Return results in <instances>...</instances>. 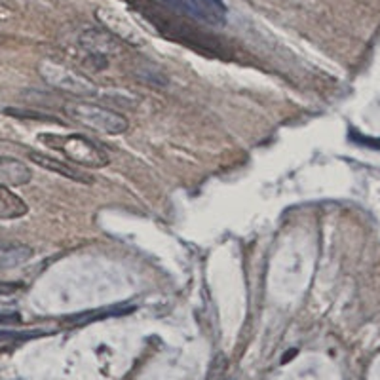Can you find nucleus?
Listing matches in <instances>:
<instances>
[{
	"label": "nucleus",
	"instance_id": "obj_5",
	"mask_svg": "<svg viewBox=\"0 0 380 380\" xmlns=\"http://www.w3.org/2000/svg\"><path fill=\"white\" fill-rule=\"evenodd\" d=\"M158 2L211 27H221L227 23V8L221 0H158Z\"/></svg>",
	"mask_w": 380,
	"mask_h": 380
},
{
	"label": "nucleus",
	"instance_id": "obj_12",
	"mask_svg": "<svg viewBox=\"0 0 380 380\" xmlns=\"http://www.w3.org/2000/svg\"><path fill=\"white\" fill-rule=\"evenodd\" d=\"M42 335L40 331H0V344H10V342H17V340L35 339Z\"/></svg>",
	"mask_w": 380,
	"mask_h": 380
},
{
	"label": "nucleus",
	"instance_id": "obj_14",
	"mask_svg": "<svg viewBox=\"0 0 380 380\" xmlns=\"http://www.w3.org/2000/svg\"><path fill=\"white\" fill-rule=\"evenodd\" d=\"M20 289L21 284H17V282H0V295H12Z\"/></svg>",
	"mask_w": 380,
	"mask_h": 380
},
{
	"label": "nucleus",
	"instance_id": "obj_11",
	"mask_svg": "<svg viewBox=\"0 0 380 380\" xmlns=\"http://www.w3.org/2000/svg\"><path fill=\"white\" fill-rule=\"evenodd\" d=\"M128 312H133V306H118V308H105V310L88 312V314H78L76 318L69 319L70 324H90L93 319L111 318V316H124Z\"/></svg>",
	"mask_w": 380,
	"mask_h": 380
},
{
	"label": "nucleus",
	"instance_id": "obj_2",
	"mask_svg": "<svg viewBox=\"0 0 380 380\" xmlns=\"http://www.w3.org/2000/svg\"><path fill=\"white\" fill-rule=\"evenodd\" d=\"M63 112L78 124L86 126L105 135H120L128 130V120L120 112L109 107L88 103V101H67L63 105Z\"/></svg>",
	"mask_w": 380,
	"mask_h": 380
},
{
	"label": "nucleus",
	"instance_id": "obj_4",
	"mask_svg": "<svg viewBox=\"0 0 380 380\" xmlns=\"http://www.w3.org/2000/svg\"><path fill=\"white\" fill-rule=\"evenodd\" d=\"M78 44L86 52V65L91 69L101 70L109 65V57L118 52V38L107 29H86Z\"/></svg>",
	"mask_w": 380,
	"mask_h": 380
},
{
	"label": "nucleus",
	"instance_id": "obj_3",
	"mask_svg": "<svg viewBox=\"0 0 380 380\" xmlns=\"http://www.w3.org/2000/svg\"><path fill=\"white\" fill-rule=\"evenodd\" d=\"M40 75L50 86L73 93V96H93L96 93V86L91 84L90 78L80 75L78 70L69 69L63 63L52 61V59L44 61L40 65Z\"/></svg>",
	"mask_w": 380,
	"mask_h": 380
},
{
	"label": "nucleus",
	"instance_id": "obj_1",
	"mask_svg": "<svg viewBox=\"0 0 380 380\" xmlns=\"http://www.w3.org/2000/svg\"><path fill=\"white\" fill-rule=\"evenodd\" d=\"M42 143H46L50 149L61 152L70 164L76 166L90 167V169H101L109 166V156L107 152L97 145L96 141H91L86 135H57V133H42L38 137Z\"/></svg>",
	"mask_w": 380,
	"mask_h": 380
},
{
	"label": "nucleus",
	"instance_id": "obj_13",
	"mask_svg": "<svg viewBox=\"0 0 380 380\" xmlns=\"http://www.w3.org/2000/svg\"><path fill=\"white\" fill-rule=\"evenodd\" d=\"M21 316L17 312H0V325L4 324H20Z\"/></svg>",
	"mask_w": 380,
	"mask_h": 380
},
{
	"label": "nucleus",
	"instance_id": "obj_10",
	"mask_svg": "<svg viewBox=\"0 0 380 380\" xmlns=\"http://www.w3.org/2000/svg\"><path fill=\"white\" fill-rule=\"evenodd\" d=\"M31 257H33V249L29 245L0 240V266L12 268L17 264L27 263Z\"/></svg>",
	"mask_w": 380,
	"mask_h": 380
},
{
	"label": "nucleus",
	"instance_id": "obj_8",
	"mask_svg": "<svg viewBox=\"0 0 380 380\" xmlns=\"http://www.w3.org/2000/svg\"><path fill=\"white\" fill-rule=\"evenodd\" d=\"M33 177V173L23 162L8 156H0V185H14L21 187L27 185Z\"/></svg>",
	"mask_w": 380,
	"mask_h": 380
},
{
	"label": "nucleus",
	"instance_id": "obj_7",
	"mask_svg": "<svg viewBox=\"0 0 380 380\" xmlns=\"http://www.w3.org/2000/svg\"><path fill=\"white\" fill-rule=\"evenodd\" d=\"M29 160L35 162L36 166L44 167V169H48L52 173H57V175H61V177L69 181H75V183H82V185H91L93 183L90 175H86L80 169L73 167L69 162H61V160L52 158V156L44 154V152H29Z\"/></svg>",
	"mask_w": 380,
	"mask_h": 380
},
{
	"label": "nucleus",
	"instance_id": "obj_9",
	"mask_svg": "<svg viewBox=\"0 0 380 380\" xmlns=\"http://www.w3.org/2000/svg\"><path fill=\"white\" fill-rule=\"evenodd\" d=\"M29 206L21 200L17 194H14L8 187L0 185V221L20 219L27 215Z\"/></svg>",
	"mask_w": 380,
	"mask_h": 380
},
{
	"label": "nucleus",
	"instance_id": "obj_6",
	"mask_svg": "<svg viewBox=\"0 0 380 380\" xmlns=\"http://www.w3.org/2000/svg\"><path fill=\"white\" fill-rule=\"evenodd\" d=\"M97 20L101 21L103 25L111 35H114L118 40L132 42V44H143V38H141V33L137 29L133 27L130 21L126 20L124 15L118 14L114 10H109V8H101L96 12Z\"/></svg>",
	"mask_w": 380,
	"mask_h": 380
}]
</instances>
